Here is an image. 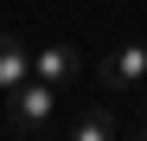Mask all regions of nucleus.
I'll list each match as a JSON object with an SVG mask.
<instances>
[{"label": "nucleus", "mask_w": 147, "mask_h": 141, "mask_svg": "<svg viewBox=\"0 0 147 141\" xmlns=\"http://www.w3.org/2000/svg\"><path fill=\"white\" fill-rule=\"evenodd\" d=\"M64 135H70V141H109V135H115V115H109L102 103H83V109L64 122Z\"/></svg>", "instance_id": "nucleus-5"}, {"label": "nucleus", "mask_w": 147, "mask_h": 141, "mask_svg": "<svg viewBox=\"0 0 147 141\" xmlns=\"http://www.w3.org/2000/svg\"><path fill=\"white\" fill-rule=\"evenodd\" d=\"M32 77L70 90V83L83 77V52H77V45H64V39H58V45H32Z\"/></svg>", "instance_id": "nucleus-3"}, {"label": "nucleus", "mask_w": 147, "mask_h": 141, "mask_svg": "<svg viewBox=\"0 0 147 141\" xmlns=\"http://www.w3.org/2000/svg\"><path fill=\"white\" fill-rule=\"evenodd\" d=\"M141 141H147V115H141Z\"/></svg>", "instance_id": "nucleus-6"}, {"label": "nucleus", "mask_w": 147, "mask_h": 141, "mask_svg": "<svg viewBox=\"0 0 147 141\" xmlns=\"http://www.w3.org/2000/svg\"><path fill=\"white\" fill-rule=\"evenodd\" d=\"M26 77H32V45L13 39V32H0V96H7V90H19Z\"/></svg>", "instance_id": "nucleus-4"}, {"label": "nucleus", "mask_w": 147, "mask_h": 141, "mask_svg": "<svg viewBox=\"0 0 147 141\" xmlns=\"http://www.w3.org/2000/svg\"><path fill=\"white\" fill-rule=\"evenodd\" d=\"M58 96H64L58 83L26 77L19 90H7V128L26 135V141H32V135H51V128H58Z\"/></svg>", "instance_id": "nucleus-1"}, {"label": "nucleus", "mask_w": 147, "mask_h": 141, "mask_svg": "<svg viewBox=\"0 0 147 141\" xmlns=\"http://www.w3.org/2000/svg\"><path fill=\"white\" fill-rule=\"evenodd\" d=\"M96 77H102V90H109V96H134V90L147 83V45H141V39L109 45V58L96 64Z\"/></svg>", "instance_id": "nucleus-2"}]
</instances>
